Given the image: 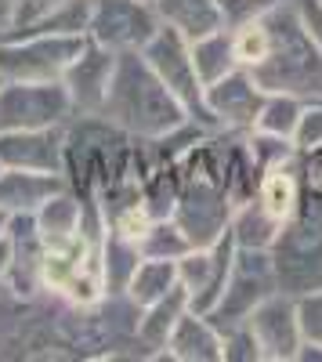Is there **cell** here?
<instances>
[{
	"label": "cell",
	"instance_id": "cell-32",
	"mask_svg": "<svg viewBox=\"0 0 322 362\" xmlns=\"http://www.w3.org/2000/svg\"><path fill=\"white\" fill-rule=\"evenodd\" d=\"M297 11H301V22L308 29V37L322 51V0H297Z\"/></svg>",
	"mask_w": 322,
	"mask_h": 362
},
{
	"label": "cell",
	"instance_id": "cell-11",
	"mask_svg": "<svg viewBox=\"0 0 322 362\" xmlns=\"http://www.w3.org/2000/svg\"><path fill=\"white\" fill-rule=\"evenodd\" d=\"M236 250L239 247H236V239H232V232H225L217 243L192 247L178 261V283L192 297L196 312H210L214 308V300L221 297V290L228 283V272H232V264H236Z\"/></svg>",
	"mask_w": 322,
	"mask_h": 362
},
{
	"label": "cell",
	"instance_id": "cell-35",
	"mask_svg": "<svg viewBox=\"0 0 322 362\" xmlns=\"http://www.w3.org/2000/svg\"><path fill=\"white\" fill-rule=\"evenodd\" d=\"M297 362H322V341H304Z\"/></svg>",
	"mask_w": 322,
	"mask_h": 362
},
{
	"label": "cell",
	"instance_id": "cell-26",
	"mask_svg": "<svg viewBox=\"0 0 322 362\" xmlns=\"http://www.w3.org/2000/svg\"><path fill=\"white\" fill-rule=\"evenodd\" d=\"M221 341H225V362H265V358H261V344L254 337L250 322L225 326Z\"/></svg>",
	"mask_w": 322,
	"mask_h": 362
},
{
	"label": "cell",
	"instance_id": "cell-13",
	"mask_svg": "<svg viewBox=\"0 0 322 362\" xmlns=\"http://www.w3.org/2000/svg\"><path fill=\"white\" fill-rule=\"evenodd\" d=\"M0 163L18 170L66 174V127L0 131Z\"/></svg>",
	"mask_w": 322,
	"mask_h": 362
},
{
	"label": "cell",
	"instance_id": "cell-2",
	"mask_svg": "<svg viewBox=\"0 0 322 362\" xmlns=\"http://www.w3.org/2000/svg\"><path fill=\"white\" fill-rule=\"evenodd\" d=\"M265 54L250 66L254 80L268 95H294L304 102L322 98V51L308 37L297 0H286L272 15H265Z\"/></svg>",
	"mask_w": 322,
	"mask_h": 362
},
{
	"label": "cell",
	"instance_id": "cell-31",
	"mask_svg": "<svg viewBox=\"0 0 322 362\" xmlns=\"http://www.w3.org/2000/svg\"><path fill=\"white\" fill-rule=\"evenodd\" d=\"M301 300V326H304V341H322V290L297 297Z\"/></svg>",
	"mask_w": 322,
	"mask_h": 362
},
{
	"label": "cell",
	"instance_id": "cell-37",
	"mask_svg": "<svg viewBox=\"0 0 322 362\" xmlns=\"http://www.w3.org/2000/svg\"><path fill=\"white\" fill-rule=\"evenodd\" d=\"M0 87H4V76H0Z\"/></svg>",
	"mask_w": 322,
	"mask_h": 362
},
{
	"label": "cell",
	"instance_id": "cell-14",
	"mask_svg": "<svg viewBox=\"0 0 322 362\" xmlns=\"http://www.w3.org/2000/svg\"><path fill=\"white\" fill-rule=\"evenodd\" d=\"M160 358H170V362H225L221 326L207 312L189 308L178 319V326L170 329Z\"/></svg>",
	"mask_w": 322,
	"mask_h": 362
},
{
	"label": "cell",
	"instance_id": "cell-20",
	"mask_svg": "<svg viewBox=\"0 0 322 362\" xmlns=\"http://www.w3.org/2000/svg\"><path fill=\"white\" fill-rule=\"evenodd\" d=\"M228 232H232V239H236V247H243V250H272L279 232H282V221H275L268 210L250 196L246 203H239L236 210H232Z\"/></svg>",
	"mask_w": 322,
	"mask_h": 362
},
{
	"label": "cell",
	"instance_id": "cell-23",
	"mask_svg": "<svg viewBox=\"0 0 322 362\" xmlns=\"http://www.w3.org/2000/svg\"><path fill=\"white\" fill-rule=\"evenodd\" d=\"M178 286V261H167V257H141V264L134 268V276L127 283V297L134 300L138 308L153 305L156 297L170 293Z\"/></svg>",
	"mask_w": 322,
	"mask_h": 362
},
{
	"label": "cell",
	"instance_id": "cell-4",
	"mask_svg": "<svg viewBox=\"0 0 322 362\" xmlns=\"http://www.w3.org/2000/svg\"><path fill=\"white\" fill-rule=\"evenodd\" d=\"M76 116L62 80H4L0 87V131L69 127Z\"/></svg>",
	"mask_w": 322,
	"mask_h": 362
},
{
	"label": "cell",
	"instance_id": "cell-36",
	"mask_svg": "<svg viewBox=\"0 0 322 362\" xmlns=\"http://www.w3.org/2000/svg\"><path fill=\"white\" fill-rule=\"evenodd\" d=\"M8 228H11V214H8V210H0V235H8Z\"/></svg>",
	"mask_w": 322,
	"mask_h": 362
},
{
	"label": "cell",
	"instance_id": "cell-25",
	"mask_svg": "<svg viewBox=\"0 0 322 362\" xmlns=\"http://www.w3.org/2000/svg\"><path fill=\"white\" fill-rule=\"evenodd\" d=\"M301 112H304V98H294V95H265V105H261V112H257V127L254 131H265V134L294 141Z\"/></svg>",
	"mask_w": 322,
	"mask_h": 362
},
{
	"label": "cell",
	"instance_id": "cell-22",
	"mask_svg": "<svg viewBox=\"0 0 322 362\" xmlns=\"http://www.w3.org/2000/svg\"><path fill=\"white\" fill-rule=\"evenodd\" d=\"M141 247L138 239H127V235H116V232H105L102 235V276H105V290L109 293H124L134 268L141 264Z\"/></svg>",
	"mask_w": 322,
	"mask_h": 362
},
{
	"label": "cell",
	"instance_id": "cell-29",
	"mask_svg": "<svg viewBox=\"0 0 322 362\" xmlns=\"http://www.w3.org/2000/svg\"><path fill=\"white\" fill-rule=\"evenodd\" d=\"M66 0H15V33H29L44 18H51Z\"/></svg>",
	"mask_w": 322,
	"mask_h": 362
},
{
	"label": "cell",
	"instance_id": "cell-16",
	"mask_svg": "<svg viewBox=\"0 0 322 362\" xmlns=\"http://www.w3.org/2000/svg\"><path fill=\"white\" fill-rule=\"evenodd\" d=\"M254 199L268 210L275 221H290L304 203V185H301V170H297V156H290L275 167H265L257 177V192Z\"/></svg>",
	"mask_w": 322,
	"mask_h": 362
},
{
	"label": "cell",
	"instance_id": "cell-7",
	"mask_svg": "<svg viewBox=\"0 0 322 362\" xmlns=\"http://www.w3.org/2000/svg\"><path fill=\"white\" fill-rule=\"evenodd\" d=\"M279 290L275 279V264H272V250H236V264L228 272V283L221 290V297L214 300V308L207 312L221 329L246 322L254 315V308L265 297H272Z\"/></svg>",
	"mask_w": 322,
	"mask_h": 362
},
{
	"label": "cell",
	"instance_id": "cell-5",
	"mask_svg": "<svg viewBox=\"0 0 322 362\" xmlns=\"http://www.w3.org/2000/svg\"><path fill=\"white\" fill-rule=\"evenodd\" d=\"M87 37L62 33H11L0 40L4 80H62Z\"/></svg>",
	"mask_w": 322,
	"mask_h": 362
},
{
	"label": "cell",
	"instance_id": "cell-1",
	"mask_svg": "<svg viewBox=\"0 0 322 362\" xmlns=\"http://www.w3.org/2000/svg\"><path fill=\"white\" fill-rule=\"evenodd\" d=\"M102 116L134 141H156L181 127L189 119V109L170 95V87L141 54H120Z\"/></svg>",
	"mask_w": 322,
	"mask_h": 362
},
{
	"label": "cell",
	"instance_id": "cell-30",
	"mask_svg": "<svg viewBox=\"0 0 322 362\" xmlns=\"http://www.w3.org/2000/svg\"><path fill=\"white\" fill-rule=\"evenodd\" d=\"M297 170H301L304 199H322V145L297 153Z\"/></svg>",
	"mask_w": 322,
	"mask_h": 362
},
{
	"label": "cell",
	"instance_id": "cell-10",
	"mask_svg": "<svg viewBox=\"0 0 322 362\" xmlns=\"http://www.w3.org/2000/svg\"><path fill=\"white\" fill-rule=\"evenodd\" d=\"M246 322L261 344L265 362H297L304 348V326H301V300L294 293L275 290L254 308Z\"/></svg>",
	"mask_w": 322,
	"mask_h": 362
},
{
	"label": "cell",
	"instance_id": "cell-15",
	"mask_svg": "<svg viewBox=\"0 0 322 362\" xmlns=\"http://www.w3.org/2000/svg\"><path fill=\"white\" fill-rule=\"evenodd\" d=\"M66 185H69L66 174L4 167L0 170V210H8V214H37V210Z\"/></svg>",
	"mask_w": 322,
	"mask_h": 362
},
{
	"label": "cell",
	"instance_id": "cell-28",
	"mask_svg": "<svg viewBox=\"0 0 322 362\" xmlns=\"http://www.w3.org/2000/svg\"><path fill=\"white\" fill-rule=\"evenodd\" d=\"M294 145H297V153L322 145V98L304 102V112H301L297 131H294Z\"/></svg>",
	"mask_w": 322,
	"mask_h": 362
},
{
	"label": "cell",
	"instance_id": "cell-9",
	"mask_svg": "<svg viewBox=\"0 0 322 362\" xmlns=\"http://www.w3.org/2000/svg\"><path fill=\"white\" fill-rule=\"evenodd\" d=\"M265 95L268 90L254 80L250 69H232L228 76L207 83V127L217 131V134H250L257 127V112L265 105Z\"/></svg>",
	"mask_w": 322,
	"mask_h": 362
},
{
	"label": "cell",
	"instance_id": "cell-6",
	"mask_svg": "<svg viewBox=\"0 0 322 362\" xmlns=\"http://www.w3.org/2000/svg\"><path fill=\"white\" fill-rule=\"evenodd\" d=\"M160 29L163 25L153 0H91L87 40L116 54H141Z\"/></svg>",
	"mask_w": 322,
	"mask_h": 362
},
{
	"label": "cell",
	"instance_id": "cell-12",
	"mask_svg": "<svg viewBox=\"0 0 322 362\" xmlns=\"http://www.w3.org/2000/svg\"><path fill=\"white\" fill-rule=\"evenodd\" d=\"M116 62H120L116 51H109L95 40H83V47L76 51V58L69 62V69L62 76L76 116H102L112 76H116Z\"/></svg>",
	"mask_w": 322,
	"mask_h": 362
},
{
	"label": "cell",
	"instance_id": "cell-21",
	"mask_svg": "<svg viewBox=\"0 0 322 362\" xmlns=\"http://www.w3.org/2000/svg\"><path fill=\"white\" fill-rule=\"evenodd\" d=\"M192 58H196V73L203 80V87L228 76L232 69H239V58H236V44H232V29H217V33H207L192 40Z\"/></svg>",
	"mask_w": 322,
	"mask_h": 362
},
{
	"label": "cell",
	"instance_id": "cell-18",
	"mask_svg": "<svg viewBox=\"0 0 322 362\" xmlns=\"http://www.w3.org/2000/svg\"><path fill=\"white\" fill-rule=\"evenodd\" d=\"M98 210V203L91 196L76 192L73 185L58 189L40 210H37V228L44 239H66V235H76L87 221H91V214Z\"/></svg>",
	"mask_w": 322,
	"mask_h": 362
},
{
	"label": "cell",
	"instance_id": "cell-27",
	"mask_svg": "<svg viewBox=\"0 0 322 362\" xmlns=\"http://www.w3.org/2000/svg\"><path fill=\"white\" fill-rule=\"evenodd\" d=\"M279 4L286 0H221V11H225V25L236 29V25H246V22H257L272 15Z\"/></svg>",
	"mask_w": 322,
	"mask_h": 362
},
{
	"label": "cell",
	"instance_id": "cell-3",
	"mask_svg": "<svg viewBox=\"0 0 322 362\" xmlns=\"http://www.w3.org/2000/svg\"><path fill=\"white\" fill-rule=\"evenodd\" d=\"M279 290L304 297L322 290V199H304L272 247Z\"/></svg>",
	"mask_w": 322,
	"mask_h": 362
},
{
	"label": "cell",
	"instance_id": "cell-19",
	"mask_svg": "<svg viewBox=\"0 0 322 362\" xmlns=\"http://www.w3.org/2000/svg\"><path fill=\"white\" fill-rule=\"evenodd\" d=\"M160 25L181 33L185 40H199L207 33L225 29V11L221 0H153Z\"/></svg>",
	"mask_w": 322,
	"mask_h": 362
},
{
	"label": "cell",
	"instance_id": "cell-38",
	"mask_svg": "<svg viewBox=\"0 0 322 362\" xmlns=\"http://www.w3.org/2000/svg\"><path fill=\"white\" fill-rule=\"evenodd\" d=\"M0 170H4V163H0Z\"/></svg>",
	"mask_w": 322,
	"mask_h": 362
},
{
	"label": "cell",
	"instance_id": "cell-33",
	"mask_svg": "<svg viewBox=\"0 0 322 362\" xmlns=\"http://www.w3.org/2000/svg\"><path fill=\"white\" fill-rule=\"evenodd\" d=\"M11 264H15V243H11V228H8V235H0V286L8 283Z\"/></svg>",
	"mask_w": 322,
	"mask_h": 362
},
{
	"label": "cell",
	"instance_id": "cell-34",
	"mask_svg": "<svg viewBox=\"0 0 322 362\" xmlns=\"http://www.w3.org/2000/svg\"><path fill=\"white\" fill-rule=\"evenodd\" d=\"M15 33V0H0V40Z\"/></svg>",
	"mask_w": 322,
	"mask_h": 362
},
{
	"label": "cell",
	"instance_id": "cell-8",
	"mask_svg": "<svg viewBox=\"0 0 322 362\" xmlns=\"http://www.w3.org/2000/svg\"><path fill=\"white\" fill-rule=\"evenodd\" d=\"M141 58L153 66V73L170 87V95L178 98L192 119H199L203 127H207V87H203L199 73H196V58H192V40H185L181 33H174V29H160V33L149 40V47L141 51Z\"/></svg>",
	"mask_w": 322,
	"mask_h": 362
},
{
	"label": "cell",
	"instance_id": "cell-17",
	"mask_svg": "<svg viewBox=\"0 0 322 362\" xmlns=\"http://www.w3.org/2000/svg\"><path fill=\"white\" fill-rule=\"evenodd\" d=\"M192 308V297L185 293V286L178 283L170 293L156 297L153 305H145L138 312V344L145 348L149 358H160L163 355V344L170 337V329L178 326V319Z\"/></svg>",
	"mask_w": 322,
	"mask_h": 362
},
{
	"label": "cell",
	"instance_id": "cell-24",
	"mask_svg": "<svg viewBox=\"0 0 322 362\" xmlns=\"http://www.w3.org/2000/svg\"><path fill=\"white\" fill-rule=\"evenodd\" d=\"M138 247H141L145 257H167V261H181V257L192 250L185 228L174 221V214L153 218L149 225H145V232H141V239H138Z\"/></svg>",
	"mask_w": 322,
	"mask_h": 362
}]
</instances>
